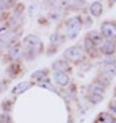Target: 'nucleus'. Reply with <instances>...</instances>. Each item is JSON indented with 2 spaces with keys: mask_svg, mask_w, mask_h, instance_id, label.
<instances>
[{
  "mask_svg": "<svg viewBox=\"0 0 116 123\" xmlns=\"http://www.w3.org/2000/svg\"><path fill=\"white\" fill-rule=\"evenodd\" d=\"M22 46L23 51H24V57L27 55L29 58H33L43 51V43H42L41 38L34 34H29L23 38Z\"/></svg>",
  "mask_w": 116,
  "mask_h": 123,
  "instance_id": "f257e3e1",
  "label": "nucleus"
},
{
  "mask_svg": "<svg viewBox=\"0 0 116 123\" xmlns=\"http://www.w3.org/2000/svg\"><path fill=\"white\" fill-rule=\"evenodd\" d=\"M66 26V37L69 38V39H74L78 34H80L81 29H82V18H81L80 15H76V16H72L66 20L65 23Z\"/></svg>",
  "mask_w": 116,
  "mask_h": 123,
  "instance_id": "f03ea898",
  "label": "nucleus"
},
{
  "mask_svg": "<svg viewBox=\"0 0 116 123\" xmlns=\"http://www.w3.org/2000/svg\"><path fill=\"white\" fill-rule=\"evenodd\" d=\"M64 58L72 64H80L85 60V53L80 46H70L64 51Z\"/></svg>",
  "mask_w": 116,
  "mask_h": 123,
  "instance_id": "7ed1b4c3",
  "label": "nucleus"
},
{
  "mask_svg": "<svg viewBox=\"0 0 116 123\" xmlns=\"http://www.w3.org/2000/svg\"><path fill=\"white\" fill-rule=\"evenodd\" d=\"M100 33L104 37V39L116 41V22H111V20L104 22L100 27Z\"/></svg>",
  "mask_w": 116,
  "mask_h": 123,
  "instance_id": "20e7f679",
  "label": "nucleus"
},
{
  "mask_svg": "<svg viewBox=\"0 0 116 123\" xmlns=\"http://www.w3.org/2000/svg\"><path fill=\"white\" fill-rule=\"evenodd\" d=\"M22 57H24V51H23V46L20 43H15L8 49V58L12 62H18Z\"/></svg>",
  "mask_w": 116,
  "mask_h": 123,
  "instance_id": "39448f33",
  "label": "nucleus"
},
{
  "mask_svg": "<svg viewBox=\"0 0 116 123\" xmlns=\"http://www.w3.org/2000/svg\"><path fill=\"white\" fill-rule=\"evenodd\" d=\"M115 51H116V42L115 41L104 39V42L99 46V53H101V54L107 55V57L113 55L115 54Z\"/></svg>",
  "mask_w": 116,
  "mask_h": 123,
  "instance_id": "423d86ee",
  "label": "nucleus"
},
{
  "mask_svg": "<svg viewBox=\"0 0 116 123\" xmlns=\"http://www.w3.org/2000/svg\"><path fill=\"white\" fill-rule=\"evenodd\" d=\"M84 49H85V53H87L89 57H96V55L99 54V46H96V45L89 39L88 35H85V38H84Z\"/></svg>",
  "mask_w": 116,
  "mask_h": 123,
  "instance_id": "0eeeda50",
  "label": "nucleus"
},
{
  "mask_svg": "<svg viewBox=\"0 0 116 123\" xmlns=\"http://www.w3.org/2000/svg\"><path fill=\"white\" fill-rule=\"evenodd\" d=\"M16 34H18V33H16ZM16 34H15V31H8L3 38H0V46H1V47H11L12 45H15Z\"/></svg>",
  "mask_w": 116,
  "mask_h": 123,
  "instance_id": "6e6552de",
  "label": "nucleus"
},
{
  "mask_svg": "<svg viewBox=\"0 0 116 123\" xmlns=\"http://www.w3.org/2000/svg\"><path fill=\"white\" fill-rule=\"evenodd\" d=\"M31 87H33V83H31V81H22V83L16 84V85L12 88L11 93L14 95V96H18V95L24 93L26 91H29Z\"/></svg>",
  "mask_w": 116,
  "mask_h": 123,
  "instance_id": "1a4fd4ad",
  "label": "nucleus"
},
{
  "mask_svg": "<svg viewBox=\"0 0 116 123\" xmlns=\"http://www.w3.org/2000/svg\"><path fill=\"white\" fill-rule=\"evenodd\" d=\"M70 69L72 68H70L69 62L65 61V60H58V61H54V64H53V70H54V72L69 73Z\"/></svg>",
  "mask_w": 116,
  "mask_h": 123,
  "instance_id": "9d476101",
  "label": "nucleus"
},
{
  "mask_svg": "<svg viewBox=\"0 0 116 123\" xmlns=\"http://www.w3.org/2000/svg\"><path fill=\"white\" fill-rule=\"evenodd\" d=\"M54 80L59 87H68L70 83L69 74L68 73H62V72H54Z\"/></svg>",
  "mask_w": 116,
  "mask_h": 123,
  "instance_id": "9b49d317",
  "label": "nucleus"
},
{
  "mask_svg": "<svg viewBox=\"0 0 116 123\" xmlns=\"http://www.w3.org/2000/svg\"><path fill=\"white\" fill-rule=\"evenodd\" d=\"M103 74L107 76L109 80L113 79L116 76V64L115 62H108V64H105L104 68H103Z\"/></svg>",
  "mask_w": 116,
  "mask_h": 123,
  "instance_id": "f8f14e48",
  "label": "nucleus"
},
{
  "mask_svg": "<svg viewBox=\"0 0 116 123\" xmlns=\"http://www.w3.org/2000/svg\"><path fill=\"white\" fill-rule=\"evenodd\" d=\"M89 12H91V15L94 16V18L101 16V14H103V4L100 3V1H93V3L89 6Z\"/></svg>",
  "mask_w": 116,
  "mask_h": 123,
  "instance_id": "ddd939ff",
  "label": "nucleus"
},
{
  "mask_svg": "<svg viewBox=\"0 0 116 123\" xmlns=\"http://www.w3.org/2000/svg\"><path fill=\"white\" fill-rule=\"evenodd\" d=\"M115 118H113L111 114L108 112H101V114H99L94 123H115Z\"/></svg>",
  "mask_w": 116,
  "mask_h": 123,
  "instance_id": "4468645a",
  "label": "nucleus"
},
{
  "mask_svg": "<svg viewBox=\"0 0 116 123\" xmlns=\"http://www.w3.org/2000/svg\"><path fill=\"white\" fill-rule=\"evenodd\" d=\"M87 35L89 37V39H91L96 46H100V45L104 42V37L101 35L100 31H91V33H88Z\"/></svg>",
  "mask_w": 116,
  "mask_h": 123,
  "instance_id": "2eb2a0df",
  "label": "nucleus"
},
{
  "mask_svg": "<svg viewBox=\"0 0 116 123\" xmlns=\"http://www.w3.org/2000/svg\"><path fill=\"white\" fill-rule=\"evenodd\" d=\"M31 80L36 81V83H41L43 80H47V72L46 70H36L31 74Z\"/></svg>",
  "mask_w": 116,
  "mask_h": 123,
  "instance_id": "dca6fc26",
  "label": "nucleus"
},
{
  "mask_svg": "<svg viewBox=\"0 0 116 123\" xmlns=\"http://www.w3.org/2000/svg\"><path fill=\"white\" fill-rule=\"evenodd\" d=\"M103 99H104V95H101V93H94V92H91V95L88 96V100L91 101V103H93V104H97V103L103 101Z\"/></svg>",
  "mask_w": 116,
  "mask_h": 123,
  "instance_id": "f3484780",
  "label": "nucleus"
},
{
  "mask_svg": "<svg viewBox=\"0 0 116 123\" xmlns=\"http://www.w3.org/2000/svg\"><path fill=\"white\" fill-rule=\"evenodd\" d=\"M50 42H51V45H61L64 42V38L61 37L59 33H54L50 37Z\"/></svg>",
  "mask_w": 116,
  "mask_h": 123,
  "instance_id": "a211bd4d",
  "label": "nucleus"
},
{
  "mask_svg": "<svg viewBox=\"0 0 116 123\" xmlns=\"http://www.w3.org/2000/svg\"><path fill=\"white\" fill-rule=\"evenodd\" d=\"M76 0H51V3L55 4L57 7H68L72 3H74Z\"/></svg>",
  "mask_w": 116,
  "mask_h": 123,
  "instance_id": "6ab92c4d",
  "label": "nucleus"
},
{
  "mask_svg": "<svg viewBox=\"0 0 116 123\" xmlns=\"http://www.w3.org/2000/svg\"><path fill=\"white\" fill-rule=\"evenodd\" d=\"M38 85H39L41 88H46V89H50V91H53V92H57L55 88L49 83V80H43V81H41V83H38Z\"/></svg>",
  "mask_w": 116,
  "mask_h": 123,
  "instance_id": "aec40b11",
  "label": "nucleus"
},
{
  "mask_svg": "<svg viewBox=\"0 0 116 123\" xmlns=\"http://www.w3.org/2000/svg\"><path fill=\"white\" fill-rule=\"evenodd\" d=\"M8 7H11L10 0H0V12H3L4 10H7Z\"/></svg>",
  "mask_w": 116,
  "mask_h": 123,
  "instance_id": "412c9836",
  "label": "nucleus"
},
{
  "mask_svg": "<svg viewBox=\"0 0 116 123\" xmlns=\"http://www.w3.org/2000/svg\"><path fill=\"white\" fill-rule=\"evenodd\" d=\"M0 123H11V119L8 115H0Z\"/></svg>",
  "mask_w": 116,
  "mask_h": 123,
  "instance_id": "4be33fe9",
  "label": "nucleus"
},
{
  "mask_svg": "<svg viewBox=\"0 0 116 123\" xmlns=\"http://www.w3.org/2000/svg\"><path fill=\"white\" fill-rule=\"evenodd\" d=\"M109 107H111V111L116 114V103H115V101H113V103H111V105H109Z\"/></svg>",
  "mask_w": 116,
  "mask_h": 123,
  "instance_id": "5701e85b",
  "label": "nucleus"
},
{
  "mask_svg": "<svg viewBox=\"0 0 116 123\" xmlns=\"http://www.w3.org/2000/svg\"><path fill=\"white\" fill-rule=\"evenodd\" d=\"M111 3H116V0H111Z\"/></svg>",
  "mask_w": 116,
  "mask_h": 123,
  "instance_id": "b1692460",
  "label": "nucleus"
}]
</instances>
